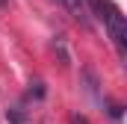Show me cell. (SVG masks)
<instances>
[{"label": "cell", "mask_w": 127, "mask_h": 124, "mask_svg": "<svg viewBox=\"0 0 127 124\" xmlns=\"http://www.w3.org/2000/svg\"><path fill=\"white\" fill-rule=\"evenodd\" d=\"M65 3V9L71 12V18H77L83 27L89 24V6H86V0H62Z\"/></svg>", "instance_id": "2"}, {"label": "cell", "mask_w": 127, "mask_h": 124, "mask_svg": "<svg viewBox=\"0 0 127 124\" xmlns=\"http://www.w3.org/2000/svg\"><path fill=\"white\" fill-rule=\"evenodd\" d=\"M0 6H6V0H0Z\"/></svg>", "instance_id": "5"}, {"label": "cell", "mask_w": 127, "mask_h": 124, "mask_svg": "<svg viewBox=\"0 0 127 124\" xmlns=\"http://www.w3.org/2000/svg\"><path fill=\"white\" fill-rule=\"evenodd\" d=\"M9 121L12 124H24V115H21V109L15 106V109H9Z\"/></svg>", "instance_id": "3"}, {"label": "cell", "mask_w": 127, "mask_h": 124, "mask_svg": "<svg viewBox=\"0 0 127 124\" xmlns=\"http://www.w3.org/2000/svg\"><path fill=\"white\" fill-rule=\"evenodd\" d=\"M86 6L103 21V27L109 32V38L115 41L118 53L127 56V21H124V15H121V9L112 0H86Z\"/></svg>", "instance_id": "1"}, {"label": "cell", "mask_w": 127, "mask_h": 124, "mask_svg": "<svg viewBox=\"0 0 127 124\" xmlns=\"http://www.w3.org/2000/svg\"><path fill=\"white\" fill-rule=\"evenodd\" d=\"M68 124H89V121H86V115H80V112H74V115L68 118Z\"/></svg>", "instance_id": "4"}]
</instances>
